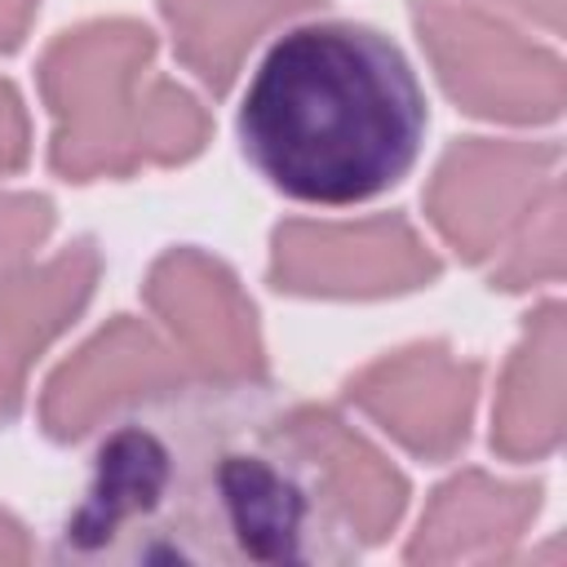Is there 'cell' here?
Returning a JSON list of instances; mask_svg holds the SVG:
<instances>
[{
    "mask_svg": "<svg viewBox=\"0 0 567 567\" xmlns=\"http://www.w3.org/2000/svg\"><path fill=\"white\" fill-rule=\"evenodd\" d=\"M58 558L284 567L359 554L310 439L261 394L186 390L120 416L89 456Z\"/></svg>",
    "mask_w": 567,
    "mask_h": 567,
    "instance_id": "1",
    "label": "cell"
},
{
    "mask_svg": "<svg viewBox=\"0 0 567 567\" xmlns=\"http://www.w3.org/2000/svg\"><path fill=\"white\" fill-rule=\"evenodd\" d=\"M425 89L368 22L310 18L270 40L244 84V159L284 199L354 208L399 186L425 142Z\"/></svg>",
    "mask_w": 567,
    "mask_h": 567,
    "instance_id": "2",
    "label": "cell"
}]
</instances>
